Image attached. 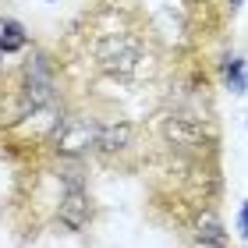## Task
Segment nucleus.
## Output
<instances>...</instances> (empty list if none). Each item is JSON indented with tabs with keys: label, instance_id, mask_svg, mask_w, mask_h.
Wrapping results in <instances>:
<instances>
[{
	"label": "nucleus",
	"instance_id": "nucleus-2",
	"mask_svg": "<svg viewBox=\"0 0 248 248\" xmlns=\"http://www.w3.org/2000/svg\"><path fill=\"white\" fill-rule=\"evenodd\" d=\"M99 142V124L89 117H64L53 131V153L64 160H82Z\"/></svg>",
	"mask_w": 248,
	"mask_h": 248
},
{
	"label": "nucleus",
	"instance_id": "nucleus-13",
	"mask_svg": "<svg viewBox=\"0 0 248 248\" xmlns=\"http://www.w3.org/2000/svg\"><path fill=\"white\" fill-rule=\"evenodd\" d=\"M245 128H248V121H245Z\"/></svg>",
	"mask_w": 248,
	"mask_h": 248
},
{
	"label": "nucleus",
	"instance_id": "nucleus-11",
	"mask_svg": "<svg viewBox=\"0 0 248 248\" xmlns=\"http://www.w3.org/2000/svg\"><path fill=\"white\" fill-rule=\"evenodd\" d=\"M191 248H223V241H206V238H195Z\"/></svg>",
	"mask_w": 248,
	"mask_h": 248
},
{
	"label": "nucleus",
	"instance_id": "nucleus-12",
	"mask_svg": "<svg viewBox=\"0 0 248 248\" xmlns=\"http://www.w3.org/2000/svg\"><path fill=\"white\" fill-rule=\"evenodd\" d=\"M227 4H231V7H241V4H245V0H227Z\"/></svg>",
	"mask_w": 248,
	"mask_h": 248
},
{
	"label": "nucleus",
	"instance_id": "nucleus-9",
	"mask_svg": "<svg viewBox=\"0 0 248 248\" xmlns=\"http://www.w3.org/2000/svg\"><path fill=\"white\" fill-rule=\"evenodd\" d=\"M199 238H206V241H223V227H220L217 213H202V217H199Z\"/></svg>",
	"mask_w": 248,
	"mask_h": 248
},
{
	"label": "nucleus",
	"instance_id": "nucleus-8",
	"mask_svg": "<svg viewBox=\"0 0 248 248\" xmlns=\"http://www.w3.org/2000/svg\"><path fill=\"white\" fill-rule=\"evenodd\" d=\"M223 82L234 96H245L248 93V64L241 57H227L223 61Z\"/></svg>",
	"mask_w": 248,
	"mask_h": 248
},
{
	"label": "nucleus",
	"instance_id": "nucleus-1",
	"mask_svg": "<svg viewBox=\"0 0 248 248\" xmlns=\"http://www.w3.org/2000/svg\"><path fill=\"white\" fill-rule=\"evenodd\" d=\"M96 67L110 78H135L142 71V46L139 39L124 36V32H110V36L96 39Z\"/></svg>",
	"mask_w": 248,
	"mask_h": 248
},
{
	"label": "nucleus",
	"instance_id": "nucleus-3",
	"mask_svg": "<svg viewBox=\"0 0 248 248\" xmlns=\"http://www.w3.org/2000/svg\"><path fill=\"white\" fill-rule=\"evenodd\" d=\"M21 96H25V103L32 110L46 107L53 99V71L43 53H32L25 61V71H21Z\"/></svg>",
	"mask_w": 248,
	"mask_h": 248
},
{
	"label": "nucleus",
	"instance_id": "nucleus-4",
	"mask_svg": "<svg viewBox=\"0 0 248 248\" xmlns=\"http://www.w3.org/2000/svg\"><path fill=\"white\" fill-rule=\"evenodd\" d=\"M57 220L64 231H85L93 220V199L85 188H64L61 206H57Z\"/></svg>",
	"mask_w": 248,
	"mask_h": 248
},
{
	"label": "nucleus",
	"instance_id": "nucleus-6",
	"mask_svg": "<svg viewBox=\"0 0 248 248\" xmlns=\"http://www.w3.org/2000/svg\"><path fill=\"white\" fill-rule=\"evenodd\" d=\"M135 139V124L131 121H110V124H99V142L96 149L99 153H121L128 149Z\"/></svg>",
	"mask_w": 248,
	"mask_h": 248
},
{
	"label": "nucleus",
	"instance_id": "nucleus-5",
	"mask_svg": "<svg viewBox=\"0 0 248 248\" xmlns=\"http://www.w3.org/2000/svg\"><path fill=\"white\" fill-rule=\"evenodd\" d=\"M160 131H163V139L170 145H177V149H202V145L209 142V135L202 131V124L185 117V114H167Z\"/></svg>",
	"mask_w": 248,
	"mask_h": 248
},
{
	"label": "nucleus",
	"instance_id": "nucleus-10",
	"mask_svg": "<svg viewBox=\"0 0 248 248\" xmlns=\"http://www.w3.org/2000/svg\"><path fill=\"white\" fill-rule=\"evenodd\" d=\"M238 227H241V238L248 241V202H245L241 213H238Z\"/></svg>",
	"mask_w": 248,
	"mask_h": 248
},
{
	"label": "nucleus",
	"instance_id": "nucleus-7",
	"mask_svg": "<svg viewBox=\"0 0 248 248\" xmlns=\"http://www.w3.org/2000/svg\"><path fill=\"white\" fill-rule=\"evenodd\" d=\"M29 46V32L18 18H0V53H21Z\"/></svg>",
	"mask_w": 248,
	"mask_h": 248
}]
</instances>
